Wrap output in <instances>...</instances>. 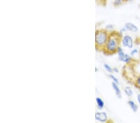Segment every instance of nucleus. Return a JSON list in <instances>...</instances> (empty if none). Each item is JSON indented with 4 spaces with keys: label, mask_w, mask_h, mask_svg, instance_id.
I'll return each mask as SVG.
<instances>
[{
    "label": "nucleus",
    "mask_w": 140,
    "mask_h": 123,
    "mask_svg": "<svg viewBox=\"0 0 140 123\" xmlns=\"http://www.w3.org/2000/svg\"><path fill=\"white\" fill-rule=\"evenodd\" d=\"M123 34L120 31H113L110 32L107 42L103 49V52L107 55H113L121 45V39Z\"/></svg>",
    "instance_id": "1"
},
{
    "label": "nucleus",
    "mask_w": 140,
    "mask_h": 123,
    "mask_svg": "<svg viewBox=\"0 0 140 123\" xmlns=\"http://www.w3.org/2000/svg\"><path fill=\"white\" fill-rule=\"evenodd\" d=\"M110 32L106 29H97L95 31V43L96 48L98 51H103L107 42Z\"/></svg>",
    "instance_id": "2"
},
{
    "label": "nucleus",
    "mask_w": 140,
    "mask_h": 123,
    "mask_svg": "<svg viewBox=\"0 0 140 123\" xmlns=\"http://www.w3.org/2000/svg\"><path fill=\"white\" fill-rule=\"evenodd\" d=\"M135 41L132 36L128 34L123 35L121 39V45L122 47L125 48H128L129 49H132L135 45Z\"/></svg>",
    "instance_id": "3"
},
{
    "label": "nucleus",
    "mask_w": 140,
    "mask_h": 123,
    "mask_svg": "<svg viewBox=\"0 0 140 123\" xmlns=\"http://www.w3.org/2000/svg\"><path fill=\"white\" fill-rule=\"evenodd\" d=\"M95 118L97 122L102 123L108 122V114L105 111H102L101 110H100V111H97L95 113Z\"/></svg>",
    "instance_id": "4"
},
{
    "label": "nucleus",
    "mask_w": 140,
    "mask_h": 123,
    "mask_svg": "<svg viewBox=\"0 0 140 123\" xmlns=\"http://www.w3.org/2000/svg\"><path fill=\"white\" fill-rule=\"evenodd\" d=\"M124 26L126 29L127 31L131 32H133V33L137 32L138 31V30H139L138 29V27L136 25H135V24L130 22H126Z\"/></svg>",
    "instance_id": "5"
},
{
    "label": "nucleus",
    "mask_w": 140,
    "mask_h": 123,
    "mask_svg": "<svg viewBox=\"0 0 140 123\" xmlns=\"http://www.w3.org/2000/svg\"><path fill=\"white\" fill-rule=\"evenodd\" d=\"M111 87H112V88L114 92H115L116 96L118 99H121V97H122V94H121V91L119 87V85L115 82H112Z\"/></svg>",
    "instance_id": "6"
},
{
    "label": "nucleus",
    "mask_w": 140,
    "mask_h": 123,
    "mask_svg": "<svg viewBox=\"0 0 140 123\" xmlns=\"http://www.w3.org/2000/svg\"><path fill=\"white\" fill-rule=\"evenodd\" d=\"M133 57L131 56L130 54H126L125 53V55L123 57L120 61L125 63L126 65H129V64H131V63H133Z\"/></svg>",
    "instance_id": "7"
},
{
    "label": "nucleus",
    "mask_w": 140,
    "mask_h": 123,
    "mask_svg": "<svg viewBox=\"0 0 140 123\" xmlns=\"http://www.w3.org/2000/svg\"><path fill=\"white\" fill-rule=\"evenodd\" d=\"M128 104L129 106V107L130 108L131 111L133 113H136L138 110V106L133 100H129L128 101Z\"/></svg>",
    "instance_id": "8"
},
{
    "label": "nucleus",
    "mask_w": 140,
    "mask_h": 123,
    "mask_svg": "<svg viewBox=\"0 0 140 123\" xmlns=\"http://www.w3.org/2000/svg\"><path fill=\"white\" fill-rule=\"evenodd\" d=\"M95 101H96L97 109L98 110H102L103 109L104 107H105V102H104L103 100L100 97H97Z\"/></svg>",
    "instance_id": "9"
},
{
    "label": "nucleus",
    "mask_w": 140,
    "mask_h": 123,
    "mask_svg": "<svg viewBox=\"0 0 140 123\" xmlns=\"http://www.w3.org/2000/svg\"><path fill=\"white\" fill-rule=\"evenodd\" d=\"M116 54H117V55H118V60H119L120 61H121V60L122 59V58L123 57V56L125 54V51H124V50L123 49V48L121 47V45L119 47H118V49H117Z\"/></svg>",
    "instance_id": "10"
},
{
    "label": "nucleus",
    "mask_w": 140,
    "mask_h": 123,
    "mask_svg": "<svg viewBox=\"0 0 140 123\" xmlns=\"http://www.w3.org/2000/svg\"><path fill=\"white\" fill-rule=\"evenodd\" d=\"M124 92H125V95L128 97H131L133 95V91L129 86H126L124 88Z\"/></svg>",
    "instance_id": "11"
},
{
    "label": "nucleus",
    "mask_w": 140,
    "mask_h": 123,
    "mask_svg": "<svg viewBox=\"0 0 140 123\" xmlns=\"http://www.w3.org/2000/svg\"><path fill=\"white\" fill-rule=\"evenodd\" d=\"M133 84L137 89L140 90V73L139 75L136 76L133 81Z\"/></svg>",
    "instance_id": "12"
},
{
    "label": "nucleus",
    "mask_w": 140,
    "mask_h": 123,
    "mask_svg": "<svg viewBox=\"0 0 140 123\" xmlns=\"http://www.w3.org/2000/svg\"><path fill=\"white\" fill-rule=\"evenodd\" d=\"M130 0H114L113 1V6L115 8L117 7L120 6L121 5H122L123 4H124L125 3L128 2Z\"/></svg>",
    "instance_id": "13"
},
{
    "label": "nucleus",
    "mask_w": 140,
    "mask_h": 123,
    "mask_svg": "<svg viewBox=\"0 0 140 123\" xmlns=\"http://www.w3.org/2000/svg\"><path fill=\"white\" fill-rule=\"evenodd\" d=\"M103 68L104 69L106 70L107 72L109 73H113V68L110 65H108V64H103Z\"/></svg>",
    "instance_id": "14"
},
{
    "label": "nucleus",
    "mask_w": 140,
    "mask_h": 123,
    "mask_svg": "<svg viewBox=\"0 0 140 123\" xmlns=\"http://www.w3.org/2000/svg\"><path fill=\"white\" fill-rule=\"evenodd\" d=\"M109 77H110V79L111 80H112V82H115V83H116L118 84V85H119V84H120L119 80H118V78H117L115 75H113L112 73H110Z\"/></svg>",
    "instance_id": "15"
},
{
    "label": "nucleus",
    "mask_w": 140,
    "mask_h": 123,
    "mask_svg": "<svg viewBox=\"0 0 140 123\" xmlns=\"http://www.w3.org/2000/svg\"><path fill=\"white\" fill-rule=\"evenodd\" d=\"M139 53H140V52H139V50L138 49V48H133L132 49H131V51L130 52V55L133 57H135L136 55L137 54H139Z\"/></svg>",
    "instance_id": "16"
},
{
    "label": "nucleus",
    "mask_w": 140,
    "mask_h": 123,
    "mask_svg": "<svg viewBox=\"0 0 140 123\" xmlns=\"http://www.w3.org/2000/svg\"><path fill=\"white\" fill-rule=\"evenodd\" d=\"M114 28V26L113 25V24H107V25L105 26V29L107 30V31H108V32H111V31H113V29Z\"/></svg>",
    "instance_id": "17"
},
{
    "label": "nucleus",
    "mask_w": 140,
    "mask_h": 123,
    "mask_svg": "<svg viewBox=\"0 0 140 123\" xmlns=\"http://www.w3.org/2000/svg\"><path fill=\"white\" fill-rule=\"evenodd\" d=\"M96 1L98 4H100V5H102L103 6H105L107 4V0H96Z\"/></svg>",
    "instance_id": "18"
},
{
    "label": "nucleus",
    "mask_w": 140,
    "mask_h": 123,
    "mask_svg": "<svg viewBox=\"0 0 140 123\" xmlns=\"http://www.w3.org/2000/svg\"><path fill=\"white\" fill-rule=\"evenodd\" d=\"M127 31H127V29H126L125 27L124 26V27H123V28L121 29V30H120V32L121 34H123V33H125V32H126Z\"/></svg>",
    "instance_id": "19"
},
{
    "label": "nucleus",
    "mask_w": 140,
    "mask_h": 123,
    "mask_svg": "<svg viewBox=\"0 0 140 123\" xmlns=\"http://www.w3.org/2000/svg\"><path fill=\"white\" fill-rule=\"evenodd\" d=\"M113 73H119V70H118V68H116V67L113 68Z\"/></svg>",
    "instance_id": "20"
},
{
    "label": "nucleus",
    "mask_w": 140,
    "mask_h": 123,
    "mask_svg": "<svg viewBox=\"0 0 140 123\" xmlns=\"http://www.w3.org/2000/svg\"><path fill=\"white\" fill-rule=\"evenodd\" d=\"M136 99H137V101H138V103L140 105V93H139L138 95H137Z\"/></svg>",
    "instance_id": "21"
},
{
    "label": "nucleus",
    "mask_w": 140,
    "mask_h": 123,
    "mask_svg": "<svg viewBox=\"0 0 140 123\" xmlns=\"http://www.w3.org/2000/svg\"><path fill=\"white\" fill-rule=\"evenodd\" d=\"M95 71H96V72H97V71H98V68H97V67H96V68H95Z\"/></svg>",
    "instance_id": "22"
}]
</instances>
